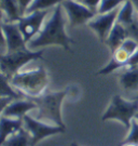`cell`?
Listing matches in <instances>:
<instances>
[{"mask_svg": "<svg viewBox=\"0 0 138 146\" xmlns=\"http://www.w3.org/2000/svg\"><path fill=\"white\" fill-rule=\"evenodd\" d=\"M135 119H136L138 121V114H136V116H135Z\"/></svg>", "mask_w": 138, "mask_h": 146, "instance_id": "30", "label": "cell"}, {"mask_svg": "<svg viewBox=\"0 0 138 146\" xmlns=\"http://www.w3.org/2000/svg\"><path fill=\"white\" fill-rule=\"evenodd\" d=\"M22 129H24L23 119L9 118V117L1 116V119H0V144H2L9 136L17 133Z\"/></svg>", "mask_w": 138, "mask_h": 146, "instance_id": "12", "label": "cell"}, {"mask_svg": "<svg viewBox=\"0 0 138 146\" xmlns=\"http://www.w3.org/2000/svg\"><path fill=\"white\" fill-rule=\"evenodd\" d=\"M23 121H24V129L30 135V146H36L39 142L48 136L58 134V133H64L66 130L58 125L44 123L43 121L37 119V118H32L29 115L24 116Z\"/></svg>", "mask_w": 138, "mask_h": 146, "instance_id": "6", "label": "cell"}, {"mask_svg": "<svg viewBox=\"0 0 138 146\" xmlns=\"http://www.w3.org/2000/svg\"><path fill=\"white\" fill-rule=\"evenodd\" d=\"M63 10L64 9L61 5H58L54 8L51 17L42 27L40 33L28 42L29 49L58 46L64 48L66 51H71L70 43H72L73 40L67 35L65 29V19Z\"/></svg>", "mask_w": 138, "mask_h": 146, "instance_id": "1", "label": "cell"}, {"mask_svg": "<svg viewBox=\"0 0 138 146\" xmlns=\"http://www.w3.org/2000/svg\"><path fill=\"white\" fill-rule=\"evenodd\" d=\"M124 144H138V121L135 118L132 120V125H131L128 134L120 143V146Z\"/></svg>", "mask_w": 138, "mask_h": 146, "instance_id": "21", "label": "cell"}, {"mask_svg": "<svg viewBox=\"0 0 138 146\" xmlns=\"http://www.w3.org/2000/svg\"><path fill=\"white\" fill-rule=\"evenodd\" d=\"M125 28H126V31H127L128 38H132L135 41L138 42V14L137 17L131 24L125 26Z\"/></svg>", "mask_w": 138, "mask_h": 146, "instance_id": "23", "label": "cell"}, {"mask_svg": "<svg viewBox=\"0 0 138 146\" xmlns=\"http://www.w3.org/2000/svg\"><path fill=\"white\" fill-rule=\"evenodd\" d=\"M138 114V100L126 101L119 94L113 95L110 104L102 116V121L118 120L129 130L132 120Z\"/></svg>", "mask_w": 138, "mask_h": 146, "instance_id": "4", "label": "cell"}, {"mask_svg": "<svg viewBox=\"0 0 138 146\" xmlns=\"http://www.w3.org/2000/svg\"><path fill=\"white\" fill-rule=\"evenodd\" d=\"M32 110H38V105L32 100H15V101H12L10 104L7 105L5 108L1 110V116L9 117V118L23 119L24 116H26L28 111Z\"/></svg>", "mask_w": 138, "mask_h": 146, "instance_id": "11", "label": "cell"}, {"mask_svg": "<svg viewBox=\"0 0 138 146\" xmlns=\"http://www.w3.org/2000/svg\"><path fill=\"white\" fill-rule=\"evenodd\" d=\"M121 48L124 49V50H125V51H126V52L132 56L134 53L137 51L138 42L135 41V40L132 39V38H126V39L124 40V42L121 44Z\"/></svg>", "mask_w": 138, "mask_h": 146, "instance_id": "22", "label": "cell"}, {"mask_svg": "<svg viewBox=\"0 0 138 146\" xmlns=\"http://www.w3.org/2000/svg\"><path fill=\"white\" fill-rule=\"evenodd\" d=\"M1 10L7 16L8 23H17L23 17L17 0H1Z\"/></svg>", "mask_w": 138, "mask_h": 146, "instance_id": "15", "label": "cell"}, {"mask_svg": "<svg viewBox=\"0 0 138 146\" xmlns=\"http://www.w3.org/2000/svg\"><path fill=\"white\" fill-rule=\"evenodd\" d=\"M78 1H81V0H78Z\"/></svg>", "mask_w": 138, "mask_h": 146, "instance_id": "32", "label": "cell"}, {"mask_svg": "<svg viewBox=\"0 0 138 146\" xmlns=\"http://www.w3.org/2000/svg\"><path fill=\"white\" fill-rule=\"evenodd\" d=\"M132 66H138V49L127 61L125 67H132Z\"/></svg>", "mask_w": 138, "mask_h": 146, "instance_id": "26", "label": "cell"}, {"mask_svg": "<svg viewBox=\"0 0 138 146\" xmlns=\"http://www.w3.org/2000/svg\"><path fill=\"white\" fill-rule=\"evenodd\" d=\"M119 10L120 8L105 14H97L87 23V26L97 35L98 39L102 42H106L109 34L111 33L114 24L117 23Z\"/></svg>", "mask_w": 138, "mask_h": 146, "instance_id": "10", "label": "cell"}, {"mask_svg": "<svg viewBox=\"0 0 138 146\" xmlns=\"http://www.w3.org/2000/svg\"><path fill=\"white\" fill-rule=\"evenodd\" d=\"M137 14H138V12H137Z\"/></svg>", "mask_w": 138, "mask_h": 146, "instance_id": "33", "label": "cell"}, {"mask_svg": "<svg viewBox=\"0 0 138 146\" xmlns=\"http://www.w3.org/2000/svg\"><path fill=\"white\" fill-rule=\"evenodd\" d=\"M11 84L24 94L26 99L37 98L44 93L49 84V75L44 67L20 72L10 79Z\"/></svg>", "mask_w": 138, "mask_h": 146, "instance_id": "2", "label": "cell"}, {"mask_svg": "<svg viewBox=\"0 0 138 146\" xmlns=\"http://www.w3.org/2000/svg\"><path fill=\"white\" fill-rule=\"evenodd\" d=\"M119 82L125 91L138 90V66L124 67L119 76Z\"/></svg>", "mask_w": 138, "mask_h": 146, "instance_id": "13", "label": "cell"}, {"mask_svg": "<svg viewBox=\"0 0 138 146\" xmlns=\"http://www.w3.org/2000/svg\"><path fill=\"white\" fill-rule=\"evenodd\" d=\"M51 11V9L50 10L36 11V12H32V13L24 15L20 21L17 22L20 31L23 34L24 39L27 42V44L41 31L43 22L46 20V15Z\"/></svg>", "mask_w": 138, "mask_h": 146, "instance_id": "7", "label": "cell"}, {"mask_svg": "<svg viewBox=\"0 0 138 146\" xmlns=\"http://www.w3.org/2000/svg\"><path fill=\"white\" fill-rule=\"evenodd\" d=\"M1 146H30V135L25 129H22L17 133L9 136Z\"/></svg>", "mask_w": 138, "mask_h": 146, "instance_id": "18", "label": "cell"}, {"mask_svg": "<svg viewBox=\"0 0 138 146\" xmlns=\"http://www.w3.org/2000/svg\"><path fill=\"white\" fill-rule=\"evenodd\" d=\"M136 11L137 10H136L135 5L132 3V1L126 0V1L120 7L117 22L120 23V24H122V25H124V26H127L128 24H131V23L137 17Z\"/></svg>", "mask_w": 138, "mask_h": 146, "instance_id": "16", "label": "cell"}, {"mask_svg": "<svg viewBox=\"0 0 138 146\" xmlns=\"http://www.w3.org/2000/svg\"><path fill=\"white\" fill-rule=\"evenodd\" d=\"M43 50L31 51L29 49L12 53H3L0 56L1 74L11 79L15 74L20 73V68L31 61L42 60Z\"/></svg>", "mask_w": 138, "mask_h": 146, "instance_id": "5", "label": "cell"}, {"mask_svg": "<svg viewBox=\"0 0 138 146\" xmlns=\"http://www.w3.org/2000/svg\"><path fill=\"white\" fill-rule=\"evenodd\" d=\"M32 1L34 0H17V2H18V5H20V9L22 11V14L23 15H25L27 10H28V8L31 5L32 3Z\"/></svg>", "mask_w": 138, "mask_h": 146, "instance_id": "25", "label": "cell"}, {"mask_svg": "<svg viewBox=\"0 0 138 146\" xmlns=\"http://www.w3.org/2000/svg\"><path fill=\"white\" fill-rule=\"evenodd\" d=\"M70 146H80V145H78L77 143H71V144H70Z\"/></svg>", "mask_w": 138, "mask_h": 146, "instance_id": "29", "label": "cell"}, {"mask_svg": "<svg viewBox=\"0 0 138 146\" xmlns=\"http://www.w3.org/2000/svg\"><path fill=\"white\" fill-rule=\"evenodd\" d=\"M1 29L3 34V43H5V48H7L5 53L17 52V51H23L28 49L27 42L25 41L23 34L20 33L17 23H8V22L2 21Z\"/></svg>", "mask_w": 138, "mask_h": 146, "instance_id": "9", "label": "cell"}, {"mask_svg": "<svg viewBox=\"0 0 138 146\" xmlns=\"http://www.w3.org/2000/svg\"><path fill=\"white\" fill-rule=\"evenodd\" d=\"M68 90L69 89H65L58 92L43 93L37 98H30V100H32L38 105L37 119L49 120L55 125L66 129L61 116V104L68 93Z\"/></svg>", "mask_w": 138, "mask_h": 146, "instance_id": "3", "label": "cell"}, {"mask_svg": "<svg viewBox=\"0 0 138 146\" xmlns=\"http://www.w3.org/2000/svg\"><path fill=\"white\" fill-rule=\"evenodd\" d=\"M0 81H1V98H9L13 101L15 100L25 99L26 96L24 94L16 90L10 82V79L5 77V75L1 74L0 76Z\"/></svg>", "mask_w": 138, "mask_h": 146, "instance_id": "17", "label": "cell"}, {"mask_svg": "<svg viewBox=\"0 0 138 146\" xmlns=\"http://www.w3.org/2000/svg\"><path fill=\"white\" fill-rule=\"evenodd\" d=\"M64 1L65 0H34L31 5L28 8L26 14H29V13L36 12V11L50 10L52 8H55L56 5H61Z\"/></svg>", "mask_w": 138, "mask_h": 146, "instance_id": "19", "label": "cell"}, {"mask_svg": "<svg viewBox=\"0 0 138 146\" xmlns=\"http://www.w3.org/2000/svg\"><path fill=\"white\" fill-rule=\"evenodd\" d=\"M134 100H138V95H137V96H136V98H135Z\"/></svg>", "mask_w": 138, "mask_h": 146, "instance_id": "31", "label": "cell"}, {"mask_svg": "<svg viewBox=\"0 0 138 146\" xmlns=\"http://www.w3.org/2000/svg\"><path fill=\"white\" fill-rule=\"evenodd\" d=\"M128 38L127 37V31L124 25L120 24V23H116L114 26H113L111 33L109 34L107 40H106V44L108 46V48L110 49L111 53H113L118 48L121 47L124 40Z\"/></svg>", "mask_w": 138, "mask_h": 146, "instance_id": "14", "label": "cell"}, {"mask_svg": "<svg viewBox=\"0 0 138 146\" xmlns=\"http://www.w3.org/2000/svg\"><path fill=\"white\" fill-rule=\"evenodd\" d=\"M126 0H102L100 5L98 8L97 14H105L108 12L120 8Z\"/></svg>", "mask_w": 138, "mask_h": 146, "instance_id": "20", "label": "cell"}, {"mask_svg": "<svg viewBox=\"0 0 138 146\" xmlns=\"http://www.w3.org/2000/svg\"><path fill=\"white\" fill-rule=\"evenodd\" d=\"M61 7L67 13L71 27L86 24L97 15L94 11L88 9L86 5L78 0H65L61 3Z\"/></svg>", "mask_w": 138, "mask_h": 146, "instance_id": "8", "label": "cell"}, {"mask_svg": "<svg viewBox=\"0 0 138 146\" xmlns=\"http://www.w3.org/2000/svg\"><path fill=\"white\" fill-rule=\"evenodd\" d=\"M121 146H138V144H124V145Z\"/></svg>", "mask_w": 138, "mask_h": 146, "instance_id": "28", "label": "cell"}, {"mask_svg": "<svg viewBox=\"0 0 138 146\" xmlns=\"http://www.w3.org/2000/svg\"><path fill=\"white\" fill-rule=\"evenodd\" d=\"M81 2L84 5H86L88 9H91L92 11H94L96 14H97L98 8L100 5L102 0H81Z\"/></svg>", "mask_w": 138, "mask_h": 146, "instance_id": "24", "label": "cell"}, {"mask_svg": "<svg viewBox=\"0 0 138 146\" xmlns=\"http://www.w3.org/2000/svg\"><path fill=\"white\" fill-rule=\"evenodd\" d=\"M129 1H132V3L135 5V8H136V10L138 12V0H129Z\"/></svg>", "mask_w": 138, "mask_h": 146, "instance_id": "27", "label": "cell"}]
</instances>
